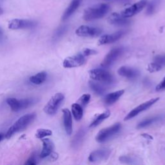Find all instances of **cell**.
<instances>
[{
	"label": "cell",
	"instance_id": "cell-28",
	"mask_svg": "<svg viewBox=\"0 0 165 165\" xmlns=\"http://www.w3.org/2000/svg\"><path fill=\"white\" fill-rule=\"evenodd\" d=\"M119 160L121 163L126 164L134 165L137 164V160L136 159L129 156H122L119 157Z\"/></svg>",
	"mask_w": 165,
	"mask_h": 165
},
{
	"label": "cell",
	"instance_id": "cell-9",
	"mask_svg": "<svg viewBox=\"0 0 165 165\" xmlns=\"http://www.w3.org/2000/svg\"><path fill=\"white\" fill-rule=\"evenodd\" d=\"M148 4V0H140L134 3L130 7L126 8L121 13V14L125 17L129 18L140 13Z\"/></svg>",
	"mask_w": 165,
	"mask_h": 165
},
{
	"label": "cell",
	"instance_id": "cell-35",
	"mask_svg": "<svg viewBox=\"0 0 165 165\" xmlns=\"http://www.w3.org/2000/svg\"><path fill=\"white\" fill-rule=\"evenodd\" d=\"M84 132L83 130H79V132L77 133V135L76 136V138H74V144L75 143H78L79 144L81 143V141L83 140V137H84Z\"/></svg>",
	"mask_w": 165,
	"mask_h": 165
},
{
	"label": "cell",
	"instance_id": "cell-30",
	"mask_svg": "<svg viewBox=\"0 0 165 165\" xmlns=\"http://www.w3.org/2000/svg\"><path fill=\"white\" fill-rule=\"evenodd\" d=\"M52 135V132L51 130L44 129V128H39L36 133V137L38 139H43L47 136H51Z\"/></svg>",
	"mask_w": 165,
	"mask_h": 165
},
{
	"label": "cell",
	"instance_id": "cell-13",
	"mask_svg": "<svg viewBox=\"0 0 165 165\" xmlns=\"http://www.w3.org/2000/svg\"><path fill=\"white\" fill-rule=\"evenodd\" d=\"M125 34V31L124 30H120L116 32H114L112 34H106L101 36L100 39L98 41L99 45H104L110 43H113L118 41Z\"/></svg>",
	"mask_w": 165,
	"mask_h": 165
},
{
	"label": "cell",
	"instance_id": "cell-25",
	"mask_svg": "<svg viewBox=\"0 0 165 165\" xmlns=\"http://www.w3.org/2000/svg\"><path fill=\"white\" fill-rule=\"evenodd\" d=\"M68 26L65 25H62L59 27V28H58L56 31L54 32V35H53V40L54 41H57L58 39H59L61 38H62L63 36L66 34V32H67V30H68Z\"/></svg>",
	"mask_w": 165,
	"mask_h": 165
},
{
	"label": "cell",
	"instance_id": "cell-22",
	"mask_svg": "<svg viewBox=\"0 0 165 165\" xmlns=\"http://www.w3.org/2000/svg\"><path fill=\"white\" fill-rule=\"evenodd\" d=\"M110 115H111V112L109 111H106L105 112H103V113L97 116V117L94 119V120L92 122V123L90 125L89 127L94 128L98 126L104 120H105L106 119L109 118Z\"/></svg>",
	"mask_w": 165,
	"mask_h": 165
},
{
	"label": "cell",
	"instance_id": "cell-10",
	"mask_svg": "<svg viewBox=\"0 0 165 165\" xmlns=\"http://www.w3.org/2000/svg\"><path fill=\"white\" fill-rule=\"evenodd\" d=\"M37 25V23L33 20L14 19L9 21L8 27L11 30H20L32 28Z\"/></svg>",
	"mask_w": 165,
	"mask_h": 165
},
{
	"label": "cell",
	"instance_id": "cell-11",
	"mask_svg": "<svg viewBox=\"0 0 165 165\" xmlns=\"http://www.w3.org/2000/svg\"><path fill=\"white\" fill-rule=\"evenodd\" d=\"M85 62V57L80 53L65 59L63 63V67L66 69L76 68L80 66Z\"/></svg>",
	"mask_w": 165,
	"mask_h": 165
},
{
	"label": "cell",
	"instance_id": "cell-14",
	"mask_svg": "<svg viewBox=\"0 0 165 165\" xmlns=\"http://www.w3.org/2000/svg\"><path fill=\"white\" fill-rule=\"evenodd\" d=\"M108 22L115 26H126L130 25L132 21L129 18L123 17L121 13H114L108 17Z\"/></svg>",
	"mask_w": 165,
	"mask_h": 165
},
{
	"label": "cell",
	"instance_id": "cell-3",
	"mask_svg": "<svg viewBox=\"0 0 165 165\" xmlns=\"http://www.w3.org/2000/svg\"><path fill=\"white\" fill-rule=\"evenodd\" d=\"M89 76L93 81L104 84H112L115 79L113 75L108 71L101 69H94L89 71Z\"/></svg>",
	"mask_w": 165,
	"mask_h": 165
},
{
	"label": "cell",
	"instance_id": "cell-6",
	"mask_svg": "<svg viewBox=\"0 0 165 165\" xmlns=\"http://www.w3.org/2000/svg\"><path fill=\"white\" fill-rule=\"evenodd\" d=\"M125 48L123 47H115L112 48L104 58L101 65L103 68H109L123 55Z\"/></svg>",
	"mask_w": 165,
	"mask_h": 165
},
{
	"label": "cell",
	"instance_id": "cell-2",
	"mask_svg": "<svg viewBox=\"0 0 165 165\" xmlns=\"http://www.w3.org/2000/svg\"><path fill=\"white\" fill-rule=\"evenodd\" d=\"M36 116L35 113L28 114L22 116L9 128L7 132L6 133L5 137L6 139H9L14 135V133L25 129L34 120Z\"/></svg>",
	"mask_w": 165,
	"mask_h": 165
},
{
	"label": "cell",
	"instance_id": "cell-17",
	"mask_svg": "<svg viewBox=\"0 0 165 165\" xmlns=\"http://www.w3.org/2000/svg\"><path fill=\"white\" fill-rule=\"evenodd\" d=\"M43 149L40 154L41 158H45L49 156L53 152L54 148V144L50 139H42Z\"/></svg>",
	"mask_w": 165,
	"mask_h": 165
},
{
	"label": "cell",
	"instance_id": "cell-12",
	"mask_svg": "<svg viewBox=\"0 0 165 165\" xmlns=\"http://www.w3.org/2000/svg\"><path fill=\"white\" fill-rule=\"evenodd\" d=\"M111 154V150L107 148L93 151L88 156V161L91 163H97L107 160Z\"/></svg>",
	"mask_w": 165,
	"mask_h": 165
},
{
	"label": "cell",
	"instance_id": "cell-24",
	"mask_svg": "<svg viewBox=\"0 0 165 165\" xmlns=\"http://www.w3.org/2000/svg\"><path fill=\"white\" fill-rule=\"evenodd\" d=\"M162 0H152L148 3L147 9H146V14L150 16L154 14L158 8L159 5H160Z\"/></svg>",
	"mask_w": 165,
	"mask_h": 165
},
{
	"label": "cell",
	"instance_id": "cell-8",
	"mask_svg": "<svg viewBox=\"0 0 165 165\" xmlns=\"http://www.w3.org/2000/svg\"><path fill=\"white\" fill-rule=\"evenodd\" d=\"M159 100V97H156V98L151 99L141 104V105H139L135 108L132 110V111L126 115L124 120L128 121L133 118L134 117H136V116H137L141 112L146 111V110H148L150 107H151L153 105H154V104Z\"/></svg>",
	"mask_w": 165,
	"mask_h": 165
},
{
	"label": "cell",
	"instance_id": "cell-32",
	"mask_svg": "<svg viewBox=\"0 0 165 165\" xmlns=\"http://www.w3.org/2000/svg\"><path fill=\"white\" fill-rule=\"evenodd\" d=\"M162 69H163V67L157 64L156 63L154 62H153L152 63H150L147 66V70L150 73L159 72V71H160Z\"/></svg>",
	"mask_w": 165,
	"mask_h": 165
},
{
	"label": "cell",
	"instance_id": "cell-38",
	"mask_svg": "<svg viewBox=\"0 0 165 165\" xmlns=\"http://www.w3.org/2000/svg\"><path fill=\"white\" fill-rule=\"evenodd\" d=\"M24 165H36L35 159L33 157H30L25 162V163L24 164Z\"/></svg>",
	"mask_w": 165,
	"mask_h": 165
},
{
	"label": "cell",
	"instance_id": "cell-18",
	"mask_svg": "<svg viewBox=\"0 0 165 165\" xmlns=\"http://www.w3.org/2000/svg\"><path fill=\"white\" fill-rule=\"evenodd\" d=\"M82 2V0H72L71 3L69 5V7L66 8L64 12L63 15L62 16V21H65L74 14L77 9L80 6Z\"/></svg>",
	"mask_w": 165,
	"mask_h": 165
},
{
	"label": "cell",
	"instance_id": "cell-7",
	"mask_svg": "<svg viewBox=\"0 0 165 165\" xmlns=\"http://www.w3.org/2000/svg\"><path fill=\"white\" fill-rule=\"evenodd\" d=\"M103 30L98 27L81 25L77 28L76 30V34L79 37L94 38L100 36Z\"/></svg>",
	"mask_w": 165,
	"mask_h": 165
},
{
	"label": "cell",
	"instance_id": "cell-42",
	"mask_svg": "<svg viewBox=\"0 0 165 165\" xmlns=\"http://www.w3.org/2000/svg\"><path fill=\"white\" fill-rule=\"evenodd\" d=\"M4 137H5L4 133H0V141H1L3 139Z\"/></svg>",
	"mask_w": 165,
	"mask_h": 165
},
{
	"label": "cell",
	"instance_id": "cell-15",
	"mask_svg": "<svg viewBox=\"0 0 165 165\" xmlns=\"http://www.w3.org/2000/svg\"><path fill=\"white\" fill-rule=\"evenodd\" d=\"M118 73L119 75L128 79H130V80H133V79H137L140 75V72L139 70L126 66L120 67L118 70Z\"/></svg>",
	"mask_w": 165,
	"mask_h": 165
},
{
	"label": "cell",
	"instance_id": "cell-41",
	"mask_svg": "<svg viewBox=\"0 0 165 165\" xmlns=\"http://www.w3.org/2000/svg\"><path fill=\"white\" fill-rule=\"evenodd\" d=\"M3 38V30L2 28L0 27V41H1Z\"/></svg>",
	"mask_w": 165,
	"mask_h": 165
},
{
	"label": "cell",
	"instance_id": "cell-29",
	"mask_svg": "<svg viewBox=\"0 0 165 165\" xmlns=\"http://www.w3.org/2000/svg\"><path fill=\"white\" fill-rule=\"evenodd\" d=\"M20 101L21 105V110H23L32 106L37 101H36L35 98H27L20 99Z\"/></svg>",
	"mask_w": 165,
	"mask_h": 165
},
{
	"label": "cell",
	"instance_id": "cell-34",
	"mask_svg": "<svg viewBox=\"0 0 165 165\" xmlns=\"http://www.w3.org/2000/svg\"><path fill=\"white\" fill-rule=\"evenodd\" d=\"M97 53V52L96 50L91 49V48H84L83 52L81 53L84 57L92 56V55H96Z\"/></svg>",
	"mask_w": 165,
	"mask_h": 165
},
{
	"label": "cell",
	"instance_id": "cell-37",
	"mask_svg": "<svg viewBox=\"0 0 165 165\" xmlns=\"http://www.w3.org/2000/svg\"><path fill=\"white\" fill-rule=\"evenodd\" d=\"M105 2H112V3H126L130 2L132 0H104Z\"/></svg>",
	"mask_w": 165,
	"mask_h": 165
},
{
	"label": "cell",
	"instance_id": "cell-27",
	"mask_svg": "<svg viewBox=\"0 0 165 165\" xmlns=\"http://www.w3.org/2000/svg\"><path fill=\"white\" fill-rule=\"evenodd\" d=\"M159 119L160 118L159 117H152L150 118L146 119L142 121L141 122H140V123L137 125L136 128H137V129H141V128H143L146 126H148L149 125L155 123V122L158 121Z\"/></svg>",
	"mask_w": 165,
	"mask_h": 165
},
{
	"label": "cell",
	"instance_id": "cell-19",
	"mask_svg": "<svg viewBox=\"0 0 165 165\" xmlns=\"http://www.w3.org/2000/svg\"><path fill=\"white\" fill-rule=\"evenodd\" d=\"M125 93L124 90H120L114 92L110 93L105 96L104 98V103L107 105H111L114 104L116 101H118L120 97Z\"/></svg>",
	"mask_w": 165,
	"mask_h": 165
},
{
	"label": "cell",
	"instance_id": "cell-40",
	"mask_svg": "<svg viewBox=\"0 0 165 165\" xmlns=\"http://www.w3.org/2000/svg\"><path fill=\"white\" fill-rule=\"evenodd\" d=\"M51 156V158L54 161H56L58 159V154H56V153H55V152H52V154L50 155Z\"/></svg>",
	"mask_w": 165,
	"mask_h": 165
},
{
	"label": "cell",
	"instance_id": "cell-21",
	"mask_svg": "<svg viewBox=\"0 0 165 165\" xmlns=\"http://www.w3.org/2000/svg\"><path fill=\"white\" fill-rule=\"evenodd\" d=\"M88 84L91 90H92L95 94L97 95L101 96L105 94V92H106L105 88L104 87L103 85L100 84L98 83H97L95 81H93V80L90 81L88 83Z\"/></svg>",
	"mask_w": 165,
	"mask_h": 165
},
{
	"label": "cell",
	"instance_id": "cell-31",
	"mask_svg": "<svg viewBox=\"0 0 165 165\" xmlns=\"http://www.w3.org/2000/svg\"><path fill=\"white\" fill-rule=\"evenodd\" d=\"M91 99V96L89 94H84L83 95H82L80 98L78 99V103L79 105H81L82 107H86L88 103L90 102Z\"/></svg>",
	"mask_w": 165,
	"mask_h": 165
},
{
	"label": "cell",
	"instance_id": "cell-43",
	"mask_svg": "<svg viewBox=\"0 0 165 165\" xmlns=\"http://www.w3.org/2000/svg\"><path fill=\"white\" fill-rule=\"evenodd\" d=\"M3 13H4V11H3V9L0 7V16L2 15V14H3Z\"/></svg>",
	"mask_w": 165,
	"mask_h": 165
},
{
	"label": "cell",
	"instance_id": "cell-20",
	"mask_svg": "<svg viewBox=\"0 0 165 165\" xmlns=\"http://www.w3.org/2000/svg\"><path fill=\"white\" fill-rule=\"evenodd\" d=\"M47 74L45 72H41L29 78V81L34 84H41L46 81Z\"/></svg>",
	"mask_w": 165,
	"mask_h": 165
},
{
	"label": "cell",
	"instance_id": "cell-1",
	"mask_svg": "<svg viewBox=\"0 0 165 165\" xmlns=\"http://www.w3.org/2000/svg\"><path fill=\"white\" fill-rule=\"evenodd\" d=\"M111 9V7L107 3H101L84 10L83 13V19L87 21H94L101 19L105 16Z\"/></svg>",
	"mask_w": 165,
	"mask_h": 165
},
{
	"label": "cell",
	"instance_id": "cell-4",
	"mask_svg": "<svg viewBox=\"0 0 165 165\" xmlns=\"http://www.w3.org/2000/svg\"><path fill=\"white\" fill-rule=\"evenodd\" d=\"M121 125L119 123H115L112 126L101 130L96 137V140L98 143H104L116 135L121 130Z\"/></svg>",
	"mask_w": 165,
	"mask_h": 165
},
{
	"label": "cell",
	"instance_id": "cell-36",
	"mask_svg": "<svg viewBox=\"0 0 165 165\" xmlns=\"http://www.w3.org/2000/svg\"><path fill=\"white\" fill-rule=\"evenodd\" d=\"M156 90L157 91H162L165 90V76L164 77L163 80L157 85Z\"/></svg>",
	"mask_w": 165,
	"mask_h": 165
},
{
	"label": "cell",
	"instance_id": "cell-33",
	"mask_svg": "<svg viewBox=\"0 0 165 165\" xmlns=\"http://www.w3.org/2000/svg\"><path fill=\"white\" fill-rule=\"evenodd\" d=\"M154 62L159 65L162 67L165 66V54L157 55L154 58Z\"/></svg>",
	"mask_w": 165,
	"mask_h": 165
},
{
	"label": "cell",
	"instance_id": "cell-26",
	"mask_svg": "<svg viewBox=\"0 0 165 165\" xmlns=\"http://www.w3.org/2000/svg\"><path fill=\"white\" fill-rule=\"evenodd\" d=\"M7 103L10 107L11 110L13 112H18L21 111V105H20V101L16 98H8L7 99Z\"/></svg>",
	"mask_w": 165,
	"mask_h": 165
},
{
	"label": "cell",
	"instance_id": "cell-39",
	"mask_svg": "<svg viewBox=\"0 0 165 165\" xmlns=\"http://www.w3.org/2000/svg\"><path fill=\"white\" fill-rule=\"evenodd\" d=\"M141 136L143 137H144V139H148V140H153L154 139V137H153L152 136H150V134H148V133H142Z\"/></svg>",
	"mask_w": 165,
	"mask_h": 165
},
{
	"label": "cell",
	"instance_id": "cell-16",
	"mask_svg": "<svg viewBox=\"0 0 165 165\" xmlns=\"http://www.w3.org/2000/svg\"><path fill=\"white\" fill-rule=\"evenodd\" d=\"M63 114V123L66 133L68 135H71L72 133V118L70 111L68 108L62 110Z\"/></svg>",
	"mask_w": 165,
	"mask_h": 165
},
{
	"label": "cell",
	"instance_id": "cell-23",
	"mask_svg": "<svg viewBox=\"0 0 165 165\" xmlns=\"http://www.w3.org/2000/svg\"><path fill=\"white\" fill-rule=\"evenodd\" d=\"M72 112L74 119L76 121H80L83 115V107L78 103H74L72 105Z\"/></svg>",
	"mask_w": 165,
	"mask_h": 165
},
{
	"label": "cell",
	"instance_id": "cell-5",
	"mask_svg": "<svg viewBox=\"0 0 165 165\" xmlns=\"http://www.w3.org/2000/svg\"><path fill=\"white\" fill-rule=\"evenodd\" d=\"M64 99L65 96L62 93H57L54 94L46 104L43 108V111L48 115H54L57 112Z\"/></svg>",
	"mask_w": 165,
	"mask_h": 165
}]
</instances>
